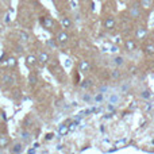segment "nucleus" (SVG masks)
Instances as JSON below:
<instances>
[{
  "label": "nucleus",
  "mask_w": 154,
  "mask_h": 154,
  "mask_svg": "<svg viewBox=\"0 0 154 154\" xmlns=\"http://www.w3.org/2000/svg\"><path fill=\"white\" fill-rule=\"evenodd\" d=\"M16 84H18V77H16V73L14 72V69H7L0 75V88L3 91L15 88Z\"/></svg>",
  "instance_id": "nucleus-1"
},
{
  "label": "nucleus",
  "mask_w": 154,
  "mask_h": 154,
  "mask_svg": "<svg viewBox=\"0 0 154 154\" xmlns=\"http://www.w3.org/2000/svg\"><path fill=\"white\" fill-rule=\"evenodd\" d=\"M46 66H48L49 72H50L51 75L56 77V79L58 80L60 82H64L65 80H66V75H65L64 69H62L61 64H60L58 58H57L56 56H51L50 61L48 62V65H46Z\"/></svg>",
  "instance_id": "nucleus-2"
},
{
  "label": "nucleus",
  "mask_w": 154,
  "mask_h": 154,
  "mask_svg": "<svg viewBox=\"0 0 154 154\" xmlns=\"http://www.w3.org/2000/svg\"><path fill=\"white\" fill-rule=\"evenodd\" d=\"M39 24L42 26L43 30L49 31L50 34H54L57 30L61 29L60 22H57L56 19H54L53 16H50V15H42V16H41V18H39Z\"/></svg>",
  "instance_id": "nucleus-3"
},
{
  "label": "nucleus",
  "mask_w": 154,
  "mask_h": 154,
  "mask_svg": "<svg viewBox=\"0 0 154 154\" xmlns=\"http://www.w3.org/2000/svg\"><path fill=\"white\" fill-rule=\"evenodd\" d=\"M145 15V11L142 10V7L139 5L138 0L133 2L127 8V18L131 22H139L142 19V16Z\"/></svg>",
  "instance_id": "nucleus-4"
},
{
  "label": "nucleus",
  "mask_w": 154,
  "mask_h": 154,
  "mask_svg": "<svg viewBox=\"0 0 154 154\" xmlns=\"http://www.w3.org/2000/svg\"><path fill=\"white\" fill-rule=\"evenodd\" d=\"M53 39H54V42H56V45L58 46V48H65L70 41L69 31L61 27V29L57 30V31L53 34Z\"/></svg>",
  "instance_id": "nucleus-5"
},
{
  "label": "nucleus",
  "mask_w": 154,
  "mask_h": 154,
  "mask_svg": "<svg viewBox=\"0 0 154 154\" xmlns=\"http://www.w3.org/2000/svg\"><path fill=\"white\" fill-rule=\"evenodd\" d=\"M149 35V29H147L146 23H138L133 31V37L135 38L138 42H143Z\"/></svg>",
  "instance_id": "nucleus-6"
},
{
  "label": "nucleus",
  "mask_w": 154,
  "mask_h": 154,
  "mask_svg": "<svg viewBox=\"0 0 154 154\" xmlns=\"http://www.w3.org/2000/svg\"><path fill=\"white\" fill-rule=\"evenodd\" d=\"M103 29L106 31L111 32V31H115L118 29V19L115 15H107L106 18L103 19Z\"/></svg>",
  "instance_id": "nucleus-7"
},
{
  "label": "nucleus",
  "mask_w": 154,
  "mask_h": 154,
  "mask_svg": "<svg viewBox=\"0 0 154 154\" xmlns=\"http://www.w3.org/2000/svg\"><path fill=\"white\" fill-rule=\"evenodd\" d=\"M51 54L50 51H48V49L42 48L37 54V61H38V66L39 68H45L48 65V62L50 61Z\"/></svg>",
  "instance_id": "nucleus-8"
},
{
  "label": "nucleus",
  "mask_w": 154,
  "mask_h": 154,
  "mask_svg": "<svg viewBox=\"0 0 154 154\" xmlns=\"http://www.w3.org/2000/svg\"><path fill=\"white\" fill-rule=\"evenodd\" d=\"M138 48H139V42L134 37H127L123 39V49L127 53H134V51L138 50Z\"/></svg>",
  "instance_id": "nucleus-9"
},
{
  "label": "nucleus",
  "mask_w": 154,
  "mask_h": 154,
  "mask_svg": "<svg viewBox=\"0 0 154 154\" xmlns=\"http://www.w3.org/2000/svg\"><path fill=\"white\" fill-rule=\"evenodd\" d=\"M91 68H92L91 62L85 58L79 60V62H77V72H79L80 75H81V73L82 75H88V73L91 72Z\"/></svg>",
  "instance_id": "nucleus-10"
},
{
  "label": "nucleus",
  "mask_w": 154,
  "mask_h": 154,
  "mask_svg": "<svg viewBox=\"0 0 154 154\" xmlns=\"http://www.w3.org/2000/svg\"><path fill=\"white\" fill-rule=\"evenodd\" d=\"M24 66L27 68L29 70H32L35 69V68L38 66V61H37V54H27L26 57H24Z\"/></svg>",
  "instance_id": "nucleus-11"
},
{
  "label": "nucleus",
  "mask_w": 154,
  "mask_h": 154,
  "mask_svg": "<svg viewBox=\"0 0 154 154\" xmlns=\"http://www.w3.org/2000/svg\"><path fill=\"white\" fill-rule=\"evenodd\" d=\"M60 24H61L62 29L68 30V31L75 27V22H73V18L70 15H62L60 18Z\"/></svg>",
  "instance_id": "nucleus-12"
},
{
  "label": "nucleus",
  "mask_w": 154,
  "mask_h": 154,
  "mask_svg": "<svg viewBox=\"0 0 154 154\" xmlns=\"http://www.w3.org/2000/svg\"><path fill=\"white\" fill-rule=\"evenodd\" d=\"M7 150L11 154H20V153L24 152V143L20 141H12Z\"/></svg>",
  "instance_id": "nucleus-13"
},
{
  "label": "nucleus",
  "mask_w": 154,
  "mask_h": 154,
  "mask_svg": "<svg viewBox=\"0 0 154 154\" xmlns=\"http://www.w3.org/2000/svg\"><path fill=\"white\" fill-rule=\"evenodd\" d=\"M18 57L14 54H7V61H5V69H18Z\"/></svg>",
  "instance_id": "nucleus-14"
},
{
  "label": "nucleus",
  "mask_w": 154,
  "mask_h": 154,
  "mask_svg": "<svg viewBox=\"0 0 154 154\" xmlns=\"http://www.w3.org/2000/svg\"><path fill=\"white\" fill-rule=\"evenodd\" d=\"M142 53L146 57H154V42L153 41H147L142 45Z\"/></svg>",
  "instance_id": "nucleus-15"
},
{
  "label": "nucleus",
  "mask_w": 154,
  "mask_h": 154,
  "mask_svg": "<svg viewBox=\"0 0 154 154\" xmlns=\"http://www.w3.org/2000/svg\"><path fill=\"white\" fill-rule=\"evenodd\" d=\"M27 82H29V85L31 88H35L38 85V82H39V75L37 73V70L35 69L30 70L29 77H27Z\"/></svg>",
  "instance_id": "nucleus-16"
},
{
  "label": "nucleus",
  "mask_w": 154,
  "mask_h": 154,
  "mask_svg": "<svg viewBox=\"0 0 154 154\" xmlns=\"http://www.w3.org/2000/svg\"><path fill=\"white\" fill-rule=\"evenodd\" d=\"M11 142H12V139L7 133H0V150L8 149Z\"/></svg>",
  "instance_id": "nucleus-17"
},
{
  "label": "nucleus",
  "mask_w": 154,
  "mask_h": 154,
  "mask_svg": "<svg viewBox=\"0 0 154 154\" xmlns=\"http://www.w3.org/2000/svg\"><path fill=\"white\" fill-rule=\"evenodd\" d=\"M111 62H112V65H114V66L122 68V66H125V65H126V57L122 56V54H119V53L114 54V56H112Z\"/></svg>",
  "instance_id": "nucleus-18"
},
{
  "label": "nucleus",
  "mask_w": 154,
  "mask_h": 154,
  "mask_svg": "<svg viewBox=\"0 0 154 154\" xmlns=\"http://www.w3.org/2000/svg\"><path fill=\"white\" fill-rule=\"evenodd\" d=\"M139 5L142 7V10L146 12H150V11L154 8V0H138Z\"/></svg>",
  "instance_id": "nucleus-19"
},
{
  "label": "nucleus",
  "mask_w": 154,
  "mask_h": 154,
  "mask_svg": "<svg viewBox=\"0 0 154 154\" xmlns=\"http://www.w3.org/2000/svg\"><path fill=\"white\" fill-rule=\"evenodd\" d=\"M16 35H18V42L23 43V45H26V43L30 42V34L27 31H24V30H19L18 32H16Z\"/></svg>",
  "instance_id": "nucleus-20"
},
{
  "label": "nucleus",
  "mask_w": 154,
  "mask_h": 154,
  "mask_svg": "<svg viewBox=\"0 0 154 154\" xmlns=\"http://www.w3.org/2000/svg\"><path fill=\"white\" fill-rule=\"evenodd\" d=\"M109 79L114 80V81H118V80L122 79V70H120V68L115 66L114 69L109 70Z\"/></svg>",
  "instance_id": "nucleus-21"
},
{
  "label": "nucleus",
  "mask_w": 154,
  "mask_h": 154,
  "mask_svg": "<svg viewBox=\"0 0 154 154\" xmlns=\"http://www.w3.org/2000/svg\"><path fill=\"white\" fill-rule=\"evenodd\" d=\"M92 85H93V80L91 77H85L82 81H80V87L84 91H88L89 88H92Z\"/></svg>",
  "instance_id": "nucleus-22"
},
{
  "label": "nucleus",
  "mask_w": 154,
  "mask_h": 154,
  "mask_svg": "<svg viewBox=\"0 0 154 154\" xmlns=\"http://www.w3.org/2000/svg\"><path fill=\"white\" fill-rule=\"evenodd\" d=\"M20 137H22V139H23L24 142H30V141H31L32 134H31V131H30L29 128L22 127V130H20Z\"/></svg>",
  "instance_id": "nucleus-23"
},
{
  "label": "nucleus",
  "mask_w": 154,
  "mask_h": 154,
  "mask_svg": "<svg viewBox=\"0 0 154 154\" xmlns=\"http://www.w3.org/2000/svg\"><path fill=\"white\" fill-rule=\"evenodd\" d=\"M34 123V119H32V116L31 115H27L26 118H24V120H23V127L24 128H31V125Z\"/></svg>",
  "instance_id": "nucleus-24"
},
{
  "label": "nucleus",
  "mask_w": 154,
  "mask_h": 154,
  "mask_svg": "<svg viewBox=\"0 0 154 154\" xmlns=\"http://www.w3.org/2000/svg\"><path fill=\"white\" fill-rule=\"evenodd\" d=\"M12 93H14V95H12V99H14V100H15V99H18V100H19V99L22 97V91H20V89H14Z\"/></svg>",
  "instance_id": "nucleus-25"
},
{
  "label": "nucleus",
  "mask_w": 154,
  "mask_h": 154,
  "mask_svg": "<svg viewBox=\"0 0 154 154\" xmlns=\"http://www.w3.org/2000/svg\"><path fill=\"white\" fill-rule=\"evenodd\" d=\"M58 131H60V135H65V134L69 131V128H68V126L61 125V126H60V128H58Z\"/></svg>",
  "instance_id": "nucleus-26"
},
{
  "label": "nucleus",
  "mask_w": 154,
  "mask_h": 154,
  "mask_svg": "<svg viewBox=\"0 0 154 154\" xmlns=\"http://www.w3.org/2000/svg\"><path fill=\"white\" fill-rule=\"evenodd\" d=\"M141 96L143 99H150V97H152V92H150V91H143Z\"/></svg>",
  "instance_id": "nucleus-27"
},
{
  "label": "nucleus",
  "mask_w": 154,
  "mask_h": 154,
  "mask_svg": "<svg viewBox=\"0 0 154 154\" xmlns=\"http://www.w3.org/2000/svg\"><path fill=\"white\" fill-rule=\"evenodd\" d=\"M54 139V133H48L45 135V141H53Z\"/></svg>",
  "instance_id": "nucleus-28"
},
{
  "label": "nucleus",
  "mask_w": 154,
  "mask_h": 154,
  "mask_svg": "<svg viewBox=\"0 0 154 154\" xmlns=\"http://www.w3.org/2000/svg\"><path fill=\"white\" fill-rule=\"evenodd\" d=\"M109 50H111V53L112 54H118V53H119V48H118V46H111V49H109Z\"/></svg>",
  "instance_id": "nucleus-29"
},
{
  "label": "nucleus",
  "mask_w": 154,
  "mask_h": 154,
  "mask_svg": "<svg viewBox=\"0 0 154 154\" xmlns=\"http://www.w3.org/2000/svg\"><path fill=\"white\" fill-rule=\"evenodd\" d=\"M109 100H111V101H114V103H116V101L119 100V97H118V96H114V95H112L111 97H109Z\"/></svg>",
  "instance_id": "nucleus-30"
},
{
  "label": "nucleus",
  "mask_w": 154,
  "mask_h": 154,
  "mask_svg": "<svg viewBox=\"0 0 154 154\" xmlns=\"http://www.w3.org/2000/svg\"><path fill=\"white\" fill-rule=\"evenodd\" d=\"M96 100L100 101V100H101V95H97V96H96Z\"/></svg>",
  "instance_id": "nucleus-31"
}]
</instances>
